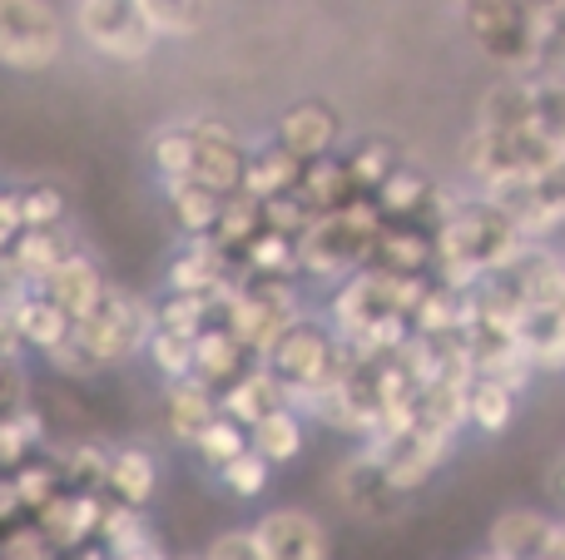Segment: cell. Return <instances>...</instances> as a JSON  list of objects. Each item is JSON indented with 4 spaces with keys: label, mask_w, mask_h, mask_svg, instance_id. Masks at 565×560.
Returning a JSON list of instances; mask_svg holds the SVG:
<instances>
[{
    "label": "cell",
    "mask_w": 565,
    "mask_h": 560,
    "mask_svg": "<svg viewBox=\"0 0 565 560\" xmlns=\"http://www.w3.org/2000/svg\"><path fill=\"white\" fill-rule=\"evenodd\" d=\"M521 244H526L521 228L481 189L471 198H451L447 218L437 224V278H447L451 288H471L507 263Z\"/></svg>",
    "instance_id": "obj_1"
},
{
    "label": "cell",
    "mask_w": 565,
    "mask_h": 560,
    "mask_svg": "<svg viewBox=\"0 0 565 560\" xmlns=\"http://www.w3.org/2000/svg\"><path fill=\"white\" fill-rule=\"evenodd\" d=\"M461 20H467V35L477 40V50L491 65L511 69V75H526L531 55H536V30L541 15L526 0H457Z\"/></svg>",
    "instance_id": "obj_2"
},
{
    "label": "cell",
    "mask_w": 565,
    "mask_h": 560,
    "mask_svg": "<svg viewBox=\"0 0 565 560\" xmlns=\"http://www.w3.org/2000/svg\"><path fill=\"white\" fill-rule=\"evenodd\" d=\"M75 35L115 65H139L159 45L145 0H75Z\"/></svg>",
    "instance_id": "obj_3"
},
{
    "label": "cell",
    "mask_w": 565,
    "mask_h": 560,
    "mask_svg": "<svg viewBox=\"0 0 565 560\" xmlns=\"http://www.w3.org/2000/svg\"><path fill=\"white\" fill-rule=\"evenodd\" d=\"M65 50V15L55 0H0V65L40 75Z\"/></svg>",
    "instance_id": "obj_4"
},
{
    "label": "cell",
    "mask_w": 565,
    "mask_h": 560,
    "mask_svg": "<svg viewBox=\"0 0 565 560\" xmlns=\"http://www.w3.org/2000/svg\"><path fill=\"white\" fill-rule=\"evenodd\" d=\"M149 327H154V313H149L135 293H125V288L109 283L105 298L75 323V337L89 353V363L109 367V363H125L129 353H145Z\"/></svg>",
    "instance_id": "obj_5"
},
{
    "label": "cell",
    "mask_w": 565,
    "mask_h": 560,
    "mask_svg": "<svg viewBox=\"0 0 565 560\" xmlns=\"http://www.w3.org/2000/svg\"><path fill=\"white\" fill-rule=\"evenodd\" d=\"M565 149H556L551 139H541L531 125L521 129H487L477 125L461 144V159H467V174L477 184H501V179H521L536 174V169L556 164Z\"/></svg>",
    "instance_id": "obj_6"
},
{
    "label": "cell",
    "mask_w": 565,
    "mask_h": 560,
    "mask_svg": "<svg viewBox=\"0 0 565 560\" xmlns=\"http://www.w3.org/2000/svg\"><path fill=\"white\" fill-rule=\"evenodd\" d=\"M481 194L521 228V238H551L556 228H565V154L536 174L481 184Z\"/></svg>",
    "instance_id": "obj_7"
},
{
    "label": "cell",
    "mask_w": 565,
    "mask_h": 560,
    "mask_svg": "<svg viewBox=\"0 0 565 560\" xmlns=\"http://www.w3.org/2000/svg\"><path fill=\"white\" fill-rule=\"evenodd\" d=\"M258 546H264L268 560H332V541H328V526L308 511H268L264 521L254 526Z\"/></svg>",
    "instance_id": "obj_8"
},
{
    "label": "cell",
    "mask_w": 565,
    "mask_h": 560,
    "mask_svg": "<svg viewBox=\"0 0 565 560\" xmlns=\"http://www.w3.org/2000/svg\"><path fill=\"white\" fill-rule=\"evenodd\" d=\"M189 125H194V179L218 194H234L244 184V139L218 119H189Z\"/></svg>",
    "instance_id": "obj_9"
},
{
    "label": "cell",
    "mask_w": 565,
    "mask_h": 560,
    "mask_svg": "<svg viewBox=\"0 0 565 560\" xmlns=\"http://www.w3.org/2000/svg\"><path fill=\"white\" fill-rule=\"evenodd\" d=\"M254 363L258 357L238 343V333L224 323V317H209V323L199 327V337H194V377L204 387H218V392H224V387L234 383V377H244Z\"/></svg>",
    "instance_id": "obj_10"
},
{
    "label": "cell",
    "mask_w": 565,
    "mask_h": 560,
    "mask_svg": "<svg viewBox=\"0 0 565 560\" xmlns=\"http://www.w3.org/2000/svg\"><path fill=\"white\" fill-rule=\"evenodd\" d=\"M65 254H75V238L65 234V224H45V228H20L15 244L0 258H6V273L15 283H45Z\"/></svg>",
    "instance_id": "obj_11"
},
{
    "label": "cell",
    "mask_w": 565,
    "mask_h": 560,
    "mask_svg": "<svg viewBox=\"0 0 565 560\" xmlns=\"http://www.w3.org/2000/svg\"><path fill=\"white\" fill-rule=\"evenodd\" d=\"M30 288H45V293L55 298V303L65 308V313L79 323V317H85L89 308H95L99 298H105L109 278L99 273V263L85 254V248H75V254H65V258H60V263H55V273H50L45 283H30Z\"/></svg>",
    "instance_id": "obj_12"
},
{
    "label": "cell",
    "mask_w": 565,
    "mask_h": 560,
    "mask_svg": "<svg viewBox=\"0 0 565 560\" xmlns=\"http://www.w3.org/2000/svg\"><path fill=\"white\" fill-rule=\"evenodd\" d=\"M282 407H292V392L278 383L274 373H268L264 363H254L244 377H234V383L218 392V412H228L234 422H244V427L264 422L268 412H282Z\"/></svg>",
    "instance_id": "obj_13"
},
{
    "label": "cell",
    "mask_w": 565,
    "mask_h": 560,
    "mask_svg": "<svg viewBox=\"0 0 565 560\" xmlns=\"http://www.w3.org/2000/svg\"><path fill=\"white\" fill-rule=\"evenodd\" d=\"M516 343L521 357L531 363V373H551V367H565V313L561 303H531L516 313Z\"/></svg>",
    "instance_id": "obj_14"
},
{
    "label": "cell",
    "mask_w": 565,
    "mask_h": 560,
    "mask_svg": "<svg viewBox=\"0 0 565 560\" xmlns=\"http://www.w3.org/2000/svg\"><path fill=\"white\" fill-rule=\"evenodd\" d=\"M338 496H342V506L348 511H362V516H387L392 511V502H397V486L387 482V472H382V462L372 452H362V456H352V462H342L338 466Z\"/></svg>",
    "instance_id": "obj_15"
},
{
    "label": "cell",
    "mask_w": 565,
    "mask_h": 560,
    "mask_svg": "<svg viewBox=\"0 0 565 560\" xmlns=\"http://www.w3.org/2000/svg\"><path fill=\"white\" fill-rule=\"evenodd\" d=\"M278 144L288 149V154H298L302 164L308 159H322V154H332V144H338V115H332L328 105H292L288 115L278 119Z\"/></svg>",
    "instance_id": "obj_16"
},
{
    "label": "cell",
    "mask_w": 565,
    "mask_h": 560,
    "mask_svg": "<svg viewBox=\"0 0 565 560\" xmlns=\"http://www.w3.org/2000/svg\"><path fill=\"white\" fill-rule=\"evenodd\" d=\"M556 521L541 511H507L491 526V556L497 560H551Z\"/></svg>",
    "instance_id": "obj_17"
},
{
    "label": "cell",
    "mask_w": 565,
    "mask_h": 560,
    "mask_svg": "<svg viewBox=\"0 0 565 560\" xmlns=\"http://www.w3.org/2000/svg\"><path fill=\"white\" fill-rule=\"evenodd\" d=\"M298 174H302V159L288 154L278 139H268V144L248 149L244 184H238V189H244V194H254V198H278V194H288V189H298Z\"/></svg>",
    "instance_id": "obj_18"
},
{
    "label": "cell",
    "mask_w": 565,
    "mask_h": 560,
    "mask_svg": "<svg viewBox=\"0 0 565 560\" xmlns=\"http://www.w3.org/2000/svg\"><path fill=\"white\" fill-rule=\"evenodd\" d=\"M35 511H40V531H45V541L60 546V551L79 546L89 531H99V521H105V511H99L95 496H70V502H55V496H50V502L35 506Z\"/></svg>",
    "instance_id": "obj_19"
},
{
    "label": "cell",
    "mask_w": 565,
    "mask_h": 560,
    "mask_svg": "<svg viewBox=\"0 0 565 560\" xmlns=\"http://www.w3.org/2000/svg\"><path fill=\"white\" fill-rule=\"evenodd\" d=\"M164 198H169V214H174V224L184 228L189 238L214 234L218 208H224V194H218V189L199 184V179H169Z\"/></svg>",
    "instance_id": "obj_20"
},
{
    "label": "cell",
    "mask_w": 565,
    "mask_h": 560,
    "mask_svg": "<svg viewBox=\"0 0 565 560\" xmlns=\"http://www.w3.org/2000/svg\"><path fill=\"white\" fill-rule=\"evenodd\" d=\"M511 417H516V387L501 383V377H491V373H471V383H467V422L481 427L487 437H501L511 427Z\"/></svg>",
    "instance_id": "obj_21"
},
{
    "label": "cell",
    "mask_w": 565,
    "mask_h": 560,
    "mask_svg": "<svg viewBox=\"0 0 565 560\" xmlns=\"http://www.w3.org/2000/svg\"><path fill=\"white\" fill-rule=\"evenodd\" d=\"M298 198L312 208V214H328V208H342L348 198H358V189H352L348 164H342V159L322 154V159H308V164H302Z\"/></svg>",
    "instance_id": "obj_22"
},
{
    "label": "cell",
    "mask_w": 565,
    "mask_h": 560,
    "mask_svg": "<svg viewBox=\"0 0 565 560\" xmlns=\"http://www.w3.org/2000/svg\"><path fill=\"white\" fill-rule=\"evenodd\" d=\"M164 407H169V432H174L179 442H194L199 427L218 412V397H214V387H204L189 373V377H179V383H169Z\"/></svg>",
    "instance_id": "obj_23"
},
{
    "label": "cell",
    "mask_w": 565,
    "mask_h": 560,
    "mask_svg": "<svg viewBox=\"0 0 565 560\" xmlns=\"http://www.w3.org/2000/svg\"><path fill=\"white\" fill-rule=\"evenodd\" d=\"M477 125L487 129H521L531 125V75H507L481 95Z\"/></svg>",
    "instance_id": "obj_24"
},
{
    "label": "cell",
    "mask_w": 565,
    "mask_h": 560,
    "mask_svg": "<svg viewBox=\"0 0 565 560\" xmlns=\"http://www.w3.org/2000/svg\"><path fill=\"white\" fill-rule=\"evenodd\" d=\"M105 486H109V492H115L125 506H145L149 496H154V486H159L154 456H149L145 446H125V452H115V456H109Z\"/></svg>",
    "instance_id": "obj_25"
},
{
    "label": "cell",
    "mask_w": 565,
    "mask_h": 560,
    "mask_svg": "<svg viewBox=\"0 0 565 560\" xmlns=\"http://www.w3.org/2000/svg\"><path fill=\"white\" fill-rule=\"evenodd\" d=\"M248 446H254L268 466L292 462V456L302 452V417H298V407H282V412H268L264 422H254V427H248Z\"/></svg>",
    "instance_id": "obj_26"
},
{
    "label": "cell",
    "mask_w": 565,
    "mask_h": 560,
    "mask_svg": "<svg viewBox=\"0 0 565 560\" xmlns=\"http://www.w3.org/2000/svg\"><path fill=\"white\" fill-rule=\"evenodd\" d=\"M258 228H264V198L234 189V194H224V208H218V224H214V234L209 238H214L218 248H228V254H238Z\"/></svg>",
    "instance_id": "obj_27"
},
{
    "label": "cell",
    "mask_w": 565,
    "mask_h": 560,
    "mask_svg": "<svg viewBox=\"0 0 565 560\" xmlns=\"http://www.w3.org/2000/svg\"><path fill=\"white\" fill-rule=\"evenodd\" d=\"M531 129L565 149V75H531Z\"/></svg>",
    "instance_id": "obj_28"
},
{
    "label": "cell",
    "mask_w": 565,
    "mask_h": 560,
    "mask_svg": "<svg viewBox=\"0 0 565 560\" xmlns=\"http://www.w3.org/2000/svg\"><path fill=\"white\" fill-rule=\"evenodd\" d=\"M149 159H154L159 184L169 179H194V125H169L149 139Z\"/></svg>",
    "instance_id": "obj_29"
},
{
    "label": "cell",
    "mask_w": 565,
    "mask_h": 560,
    "mask_svg": "<svg viewBox=\"0 0 565 560\" xmlns=\"http://www.w3.org/2000/svg\"><path fill=\"white\" fill-rule=\"evenodd\" d=\"M145 353H149V363H154V373L164 377V383H179V377L194 373V337L179 333V327H164L159 317L145 337Z\"/></svg>",
    "instance_id": "obj_30"
},
{
    "label": "cell",
    "mask_w": 565,
    "mask_h": 560,
    "mask_svg": "<svg viewBox=\"0 0 565 560\" xmlns=\"http://www.w3.org/2000/svg\"><path fill=\"white\" fill-rule=\"evenodd\" d=\"M209 6H214V0H145L149 20H154V30H159V40L199 35V30H204V20H209Z\"/></svg>",
    "instance_id": "obj_31"
},
{
    "label": "cell",
    "mask_w": 565,
    "mask_h": 560,
    "mask_svg": "<svg viewBox=\"0 0 565 560\" xmlns=\"http://www.w3.org/2000/svg\"><path fill=\"white\" fill-rule=\"evenodd\" d=\"M194 446H199V452H204V462H209V466H224V462H234L238 452H248V442H244V422H234V417H228V412H214L204 427H199Z\"/></svg>",
    "instance_id": "obj_32"
},
{
    "label": "cell",
    "mask_w": 565,
    "mask_h": 560,
    "mask_svg": "<svg viewBox=\"0 0 565 560\" xmlns=\"http://www.w3.org/2000/svg\"><path fill=\"white\" fill-rule=\"evenodd\" d=\"M342 164H348L352 189H358V194H372V189H377L382 179L397 169V149L382 144V139H367V144H358L348 159H342Z\"/></svg>",
    "instance_id": "obj_33"
},
{
    "label": "cell",
    "mask_w": 565,
    "mask_h": 560,
    "mask_svg": "<svg viewBox=\"0 0 565 560\" xmlns=\"http://www.w3.org/2000/svg\"><path fill=\"white\" fill-rule=\"evenodd\" d=\"M526 75H565V0H556V6L541 15L536 55H531Z\"/></svg>",
    "instance_id": "obj_34"
},
{
    "label": "cell",
    "mask_w": 565,
    "mask_h": 560,
    "mask_svg": "<svg viewBox=\"0 0 565 560\" xmlns=\"http://www.w3.org/2000/svg\"><path fill=\"white\" fill-rule=\"evenodd\" d=\"M99 536H105L109 556H129V551H145L149 546V531L139 521V506H115V511L99 521Z\"/></svg>",
    "instance_id": "obj_35"
},
{
    "label": "cell",
    "mask_w": 565,
    "mask_h": 560,
    "mask_svg": "<svg viewBox=\"0 0 565 560\" xmlns=\"http://www.w3.org/2000/svg\"><path fill=\"white\" fill-rule=\"evenodd\" d=\"M218 482H224L234 496H244V502H248V496H264V486H268V462L254 452V446H248V452H238L234 462L218 466Z\"/></svg>",
    "instance_id": "obj_36"
},
{
    "label": "cell",
    "mask_w": 565,
    "mask_h": 560,
    "mask_svg": "<svg viewBox=\"0 0 565 560\" xmlns=\"http://www.w3.org/2000/svg\"><path fill=\"white\" fill-rule=\"evenodd\" d=\"M20 194V218L25 228H45V224H65V194L50 184H30V189H15Z\"/></svg>",
    "instance_id": "obj_37"
},
{
    "label": "cell",
    "mask_w": 565,
    "mask_h": 560,
    "mask_svg": "<svg viewBox=\"0 0 565 560\" xmlns=\"http://www.w3.org/2000/svg\"><path fill=\"white\" fill-rule=\"evenodd\" d=\"M204 560H268L254 531H224L214 546L204 551Z\"/></svg>",
    "instance_id": "obj_38"
},
{
    "label": "cell",
    "mask_w": 565,
    "mask_h": 560,
    "mask_svg": "<svg viewBox=\"0 0 565 560\" xmlns=\"http://www.w3.org/2000/svg\"><path fill=\"white\" fill-rule=\"evenodd\" d=\"M70 462H75V482H85V486H99L109 476V456L99 446H79Z\"/></svg>",
    "instance_id": "obj_39"
},
{
    "label": "cell",
    "mask_w": 565,
    "mask_h": 560,
    "mask_svg": "<svg viewBox=\"0 0 565 560\" xmlns=\"http://www.w3.org/2000/svg\"><path fill=\"white\" fill-rule=\"evenodd\" d=\"M20 228H25V218H20V194L15 189H0V254L15 244Z\"/></svg>",
    "instance_id": "obj_40"
},
{
    "label": "cell",
    "mask_w": 565,
    "mask_h": 560,
    "mask_svg": "<svg viewBox=\"0 0 565 560\" xmlns=\"http://www.w3.org/2000/svg\"><path fill=\"white\" fill-rule=\"evenodd\" d=\"M20 511V492H15V482H0V521H10V516Z\"/></svg>",
    "instance_id": "obj_41"
},
{
    "label": "cell",
    "mask_w": 565,
    "mask_h": 560,
    "mask_svg": "<svg viewBox=\"0 0 565 560\" xmlns=\"http://www.w3.org/2000/svg\"><path fill=\"white\" fill-rule=\"evenodd\" d=\"M109 560H164L154 551V546H145V551H129V556H109Z\"/></svg>",
    "instance_id": "obj_42"
},
{
    "label": "cell",
    "mask_w": 565,
    "mask_h": 560,
    "mask_svg": "<svg viewBox=\"0 0 565 560\" xmlns=\"http://www.w3.org/2000/svg\"><path fill=\"white\" fill-rule=\"evenodd\" d=\"M561 313H565V288H561Z\"/></svg>",
    "instance_id": "obj_43"
}]
</instances>
